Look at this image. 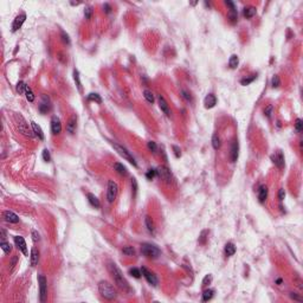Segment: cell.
I'll return each mask as SVG.
<instances>
[{"label": "cell", "instance_id": "cell-1", "mask_svg": "<svg viewBox=\"0 0 303 303\" xmlns=\"http://www.w3.org/2000/svg\"><path fill=\"white\" fill-rule=\"evenodd\" d=\"M108 269H109V271H110L113 278L115 281V283L117 284V287H118L121 290H123V291H128V290H129V284H128L127 280L123 277L121 270L117 268L116 264H115V263H109Z\"/></svg>", "mask_w": 303, "mask_h": 303}, {"label": "cell", "instance_id": "cell-2", "mask_svg": "<svg viewBox=\"0 0 303 303\" xmlns=\"http://www.w3.org/2000/svg\"><path fill=\"white\" fill-rule=\"evenodd\" d=\"M98 291H100L101 296H102L103 299L108 300V301L115 300L117 296L116 290L114 289V287H113L109 282H107V281H101V282L98 283Z\"/></svg>", "mask_w": 303, "mask_h": 303}, {"label": "cell", "instance_id": "cell-3", "mask_svg": "<svg viewBox=\"0 0 303 303\" xmlns=\"http://www.w3.org/2000/svg\"><path fill=\"white\" fill-rule=\"evenodd\" d=\"M141 254L148 258H156L161 255V250L155 245L144 243L141 245Z\"/></svg>", "mask_w": 303, "mask_h": 303}, {"label": "cell", "instance_id": "cell-4", "mask_svg": "<svg viewBox=\"0 0 303 303\" xmlns=\"http://www.w3.org/2000/svg\"><path fill=\"white\" fill-rule=\"evenodd\" d=\"M118 193V185L114 180H109L108 183V191H107V199L109 203H114Z\"/></svg>", "mask_w": 303, "mask_h": 303}, {"label": "cell", "instance_id": "cell-5", "mask_svg": "<svg viewBox=\"0 0 303 303\" xmlns=\"http://www.w3.org/2000/svg\"><path fill=\"white\" fill-rule=\"evenodd\" d=\"M38 284H39V294H40V302H45L47 295V281L44 275L38 276Z\"/></svg>", "mask_w": 303, "mask_h": 303}, {"label": "cell", "instance_id": "cell-6", "mask_svg": "<svg viewBox=\"0 0 303 303\" xmlns=\"http://www.w3.org/2000/svg\"><path fill=\"white\" fill-rule=\"evenodd\" d=\"M113 146H114V148L116 149V152L121 155V156H123L126 160H128L129 162L130 163H133V166H138V163H136V161H135V159L130 155V153L124 148V147H122V146H120V144H117V143H113Z\"/></svg>", "mask_w": 303, "mask_h": 303}, {"label": "cell", "instance_id": "cell-7", "mask_svg": "<svg viewBox=\"0 0 303 303\" xmlns=\"http://www.w3.org/2000/svg\"><path fill=\"white\" fill-rule=\"evenodd\" d=\"M141 274L143 275V277L147 280V282H148L149 284H152V285H156V284L159 283V280H158L156 275H155L154 272L149 271L148 269H146L144 266H142V269H141Z\"/></svg>", "mask_w": 303, "mask_h": 303}, {"label": "cell", "instance_id": "cell-8", "mask_svg": "<svg viewBox=\"0 0 303 303\" xmlns=\"http://www.w3.org/2000/svg\"><path fill=\"white\" fill-rule=\"evenodd\" d=\"M19 120H20V122L18 123V128H19V132L24 134L25 136H28V138H33V130H31L30 129V127H28V124L26 123V121L24 120L22 116H19Z\"/></svg>", "mask_w": 303, "mask_h": 303}, {"label": "cell", "instance_id": "cell-9", "mask_svg": "<svg viewBox=\"0 0 303 303\" xmlns=\"http://www.w3.org/2000/svg\"><path fill=\"white\" fill-rule=\"evenodd\" d=\"M156 175H159L163 181H166V183H171V181H172V173H171V171H169L167 167H165V166H161V167H159V168L156 169Z\"/></svg>", "mask_w": 303, "mask_h": 303}, {"label": "cell", "instance_id": "cell-10", "mask_svg": "<svg viewBox=\"0 0 303 303\" xmlns=\"http://www.w3.org/2000/svg\"><path fill=\"white\" fill-rule=\"evenodd\" d=\"M51 132L53 135H59L62 132V123L57 116H53L51 118Z\"/></svg>", "mask_w": 303, "mask_h": 303}, {"label": "cell", "instance_id": "cell-11", "mask_svg": "<svg viewBox=\"0 0 303 303\" xmlns=\"http://www.w3.org/2000/svg\"><path fill=\"white\" fill-rule=\"evenodd\" d=\"M25 19H26V14H25L24 12L23 13H20V14H18V16L16 17L13 24H12V31H13V32L18 31V30L23 26V24L25 23Z\"/></svg>", "mask_w": 303, "mask_h": 303}, {"label": "cell", "instance_id": "cell-12", "mask_svg": "<svg viewBox=\"0 0 303 303\" xmlns=\"http://www.w3.org/2000/svg\"><path fill=\"white\" fill-rule=\"evenodd\" d=\"M271 160H272V162L275 163L278 168H283L284 167V156H283V154H282V152H277V153H275L274 155H271Z\"/></svg>", "mask_w": 303, "mask_h": 303}, {"label": "cell", "instance_id": "cell-13", "mask_svg": "<svg viewBox=\"0 0 303 303\" xmlns=\"http://www.w3.org/2000/svg\"><path fill=\"white\" fill-rule=\"evenodd\" d=\"M14 243H16V246L23 252L24 255H26L27 256V249H26V243H25V240H24L23 237H20V236H16L14 237Z\"/></svg>", "mask_w": 303, "mask_h": 303}, {"label": "cell", "instance_id": "cell-14", "mask_svg": "<svg viewBox=\"0 0 303 303\" xmlns=\"http://www.w3.org/2000/svg\"><path fill=\"white\" fill-rule=\"evenodd\" d=\"M4 218L8 223H13V224L19 223V217L14 212H12V211H5L4 212Z\"/></svg>", "mask_w": 303, "mask_h": 303}, {"label": "cell", "instance_id": "cell-15", "mask_svg": "<svg viewBox=\"0 0 303 303\" xmlns=\"http://www.w3.org/2000/svg\"><path fill=\"white\" fill-rule=\"evenodd\" d=\"M204 104H205V108H207V109L213 108L217 104V97L213 94H209L204 100Z\"/></svg>", "mask_w": 303, "mask_h": 303}, {"label": "cell", "instance_id": "cell-16", "mask_svg": "<svg viewBox=\"0 0 303 303\" xmlns=\"http://www.w3.org/2000/svg\"><path fill=\"white\" fill-rule=\"evenodd\" d=\"M76 127H77V117L75 116V115H72L71 118L69 120V122L67 123V130H68V133L73 134L76 132Z\"/></svg>", "mask_w": 303, "mask_h": 303}, {"label": "cell", "instance_id": "cell-17", "mask_svg": "<svg viewBox=\"0 0 303 303\" xmlns=\"http://www.w3.org/2000/svg\"><path fill=\"white\" fill-rule=\"evenodd\" d=\"M238 150H239L238 141L234 140L232 142V146H231V161L232 162H236L238 160Z\"/></svg>", "mask_w": 303, "mask_h": 303}, {"label": "cell", "instance_id": "cell-18", "mask_svg": "<svg viewBox=\"0 0 303 303\" xmlns=\"http://www.w3.org/2000/svg\"><path fill=\"white\" fill-rule=\"evenodd\" d=\"M50 108H51V105H50L49 97L44 95V96H43V101H42V103L39 104V110H40V113L45 114V113H47V111L50 110Z\"/></svg>", "mask_w": 303, "mask_h": 303}, {"label": "cell", "instance_id": "cell-19", "mask_svg": "<svg viewBox=\"0 0 303 303\" xmlns=\"http://www.w3.org/2000/svg\"><path fill=\"white\" fill-rule=\"evenodd\" d=\"M159 105H160V108H161V110H162L163 113L167 115V116H171V110H169V107H168V104H167V102H166V100L163 98V96H159Z\"/></svg>", "mask_w": 303, "mask_h": 303}, {"label": "cell", "instance_id": "cell-20", "mask_svg": "<svg viewBox=\"0 0 303 303\" xmlns=\"http://www.w3.org/2000/svg\"><path fill=\"white\" fill-rule=\"evenodd\" d=\"M268 198V187L266 186H260L259 187V191H258V199H259V203H264Z\"/></svg>", "mask_w": 303, "mask_h": 303}, {"label": "cell", "instance_id": "cell-21", "mask_svg": "<svg viewBox=\"0 0 303 303\" xmlns=\"http://www.w3.org/2000/svg\"><path fill=\"white\" fill-rule=\"evenodd\" d=\"M38 259H39V251L37 248H32L31 250V266H36L37 263H38Z\"/></svg>", "mask_w": 303, "mask_h": 303}, {"label": "cell", "instance_id": "cell-22", "mask_svg": "<svg viewBox=\"0 0 303 303\" xmlns=\"http://www.w3.org/2000/svg\"><path fill=\"white\" fill-rule=\"evenodd\" d=\"M31 126H32V130H33V133H34V135H37L38 136V139H40V140H44V134H43V130H42V128L36 123V122H31Z\"/></svg>", "mask_w": 303, "mask_h": 303}, {"label": "cell", "instance_id": "cell-23", "mask_svg": "<svg viewBox=\"0 0 303 303\" xmlns=\"http://www.w3.org/2000/svg\"><path fill=\"white\" fill-rule=\"evenodd\" d=\"M256 7H254V6H248V7H245L244 10H243V16L245 17V18H252L255 14H256Z\"/></svg>", "mask_w": 303, "mask_h": 303}, {"label": "cell", "instance_id": "cell-24", "mask_svg": "<svg viewBox=\"0 0 303 303\" xmlns=\"http://www.w3.org/2000/svg\"><path fill=\"white\" fill-rule=\"evenodd\" d=\"M88 200H89V203H90V205L94 206L95 209H98L100 206H101V204H100V200L97 199V197L93 194V193H88Z\"/></svg>", "mask_w": 303, "mask_h": 303}, {"label": "cell", "instance_id": "cell-25", "mask_svg": "<svg viewBox=\"0 0 303 303\" xmlns=\"http://www.w3.org/2000/svg\"><path fill=\"white\" fill-rule=\"evenodd\" d=\"M236 254V246H234V244L232 243H227L226 245H225V255L227 257L230 256H233Z\"/></svg>", "mask_w": 303, "mask_h": 303}, {"label": "cell", "instance_id": "cell-26", "mask_svg": "<svg viewBox=\"0 0 303 303\" xmlns=\"http://www.w3.org/2000/svg\"><path fill=\"white\" fill-rule=\"evenodd\" d=\"M114 168H115V171H116L117 173H118V174H121V175H127V174H128L127 168H126L122 163H120V162L114 163Z\"/></svg>", "mask_w": 303, "mask_h": 303}, {"label": "cell", "instance_id": "cell-27", "mask_svg": "<svg viewBox=\"0 0 303 303\" xmlns=\"http://www.w3.org/2000/svg\"><path fill=\"white\" fill-rule=\"evenodd\" d=\"M238 64H239V58H238V56H237V55H232V56L230 57V61H229V67H230L231 69H236V68L238 67Z\"/></svg>", "mask_w": 303, "mask_h": 303}, {"label": "cell", "instance_id": "cell-28", "mask_svg": "<svg viewBox=\"0 0 303 303\" xmlns=\"http://www.w3.org/2000/svg\"><path fill=\"white\" fill-rule=\"evenodd\" d=\"M213 294H214V290H213V289H206V290H204V293H203V301H204V302L210 301L211 299L213 297Z\"/></svg>", "mask_w": 303, "mask_h": 303}, {"label": "cell", "instance_id": "cell-29", "mask_svg": "<svg viewBox=\"0 0 303 303\" xmlns=\"http://www.w3.org/2000/svg\"><path fill=\"white\" fill-rule=\"evenodd\" d=\"M144 224H146V226H147V230L149 231V232H154V223H153V220H152V218L150 217H146V219H144Z\"/></svg>", "mask_w": 303, "mask_h": 303}, {"label": "cell", "instance_id": "cell-30", "mask_svg": "<svg viewBox=\"0 0 303 303\" xmlns=\"http://www.w3.org/2000/svg\"><path fill=\"white\" fill-rule=\"evenodd\" d=\"M212 146H213V148H214V149H219V148H220V146H221L220 138H219L217 134H214V135L212 136Z\"/></svg>", "mask_w": 303, "mask_h": 303}, {"label": "cell", "instance_id": "cell-31", "mask_svg": "<svg viewBox=\"0 0 303 303\" xmlns=\"http://www.w3.org/2000/svg\"><path fill=\"white\" fill-rule=\"evenodd\" d=\"M0 246H1V249H2V251H4L5 254H10V252L12 251V245H11L10 243L5 242V240H2V242L0 243Z\"/></svg>", "mask_w": 303, "mask_h": 303}, {"label": "cell", "instance_id": "cell-32", "mask_svg": "<svg viewBox=\"0 0 303 303\" xmlns=\"http://www.w3.org/2000/svg\"><path fill=\"white\" fill-rule=\"evenodd\" d=\"M73 79H75V83L78 88V91H82V84H81V79H79V72L77 70H73Z\"/></svg>", "mask_w": 303, "mask_h": 303}, {"label": "cell", "instance_id": "cell-33", "mask_svg": "<svg viewBox=\"0 0 303 303\" xmlns=\"http://www.w3.org/2000/svg\"><path fill=\"white\" fill-rule=\"evenodd\" d=\"M25 96H26V100H27L28 102H33V101H34V95H33L32 90H31V88H30L28 85H26V89H25Z\"/></svg>", "mask_w": 303, "mask_h": 303}, {"label": "cell", "instance_id": "cell-34", "mask_svg": "<svg viewBox=\"0 0 303 303\" xmlns=\"http://www.w3.org/2000/svg\"><path fill=\"white\" fill-rule=\"evenodd\" d=\"M143 96H144V98L147 100V102L154 103V95H153V93H152L150 90H148V89L143 90Z\"/></svg>", "mask_w": 303, "mask_h": 303}, {"label": "cell", "instance_id": "cell-35", "mask_svg": "<svg viewBox=\"0 0 303 303\" xmlns=\"http://www.w3.org/2000/svg\"><path fill=\"white\" fill-rule=\"evenodd\" d=\"M88 100H89V101H94V102H96V103H101V102H102L101 96H100L98 94H95V93L89 94V95H88Z\"/></svg>", "mask_w": 303, "mask_h": 303}, {"label": "cell", "instance_id": "cell-36", "mask_svg": "<svg viewBox=\"0 0 303 303\" xmlns=\"http://www.w3.org/2000/svg\"><path fill=\"white\" fill-rule=\"evenodd\" d=\"M122 252H123L124 255H127V256H134L135 250H134L133 246H124V248L122 249Z\"/></svg>", "mask_w": 303, "mask_h": 303}, {"label": "cell", "instance_id": "cell-37", "mask_svg": "<svg viewBox=\"0 0 303 303\" xmlns=\"http://www.w3.org/2000/svg\"><path fill=\"white\" fill-rule=\"evenodd\" d=\"M229 19L232 24H234L238 19V14H237V10H230V13H229Z\"/></svg>", "mask_w": 303, "mask_h": 303}, {"label": "cell", "instance_id": "cell-38", "mask_svg": "<svg viewBox=\"0 0 303 303\" xmlns=\"http://www.w3.org/2000/svg\"><path fill=\"white\" fill-rule=\"evenodd\" d=\"M257 78V75H252L251 77H249V78H244V79H242L240 81V84L242 85H249L251 82H254L255 79Z\"/></svg>", "mask_w": 303, "mask_h": 303}, {"label": "cell", "instance_id": "cell-39", "mask_svg": "<svg viewBox=\"0 0 303 303\" xmlns=\"http://www.w3.org/2000/svg\"><path fill=\"white\" fill-rule=\"evenodd\" d=\"M129 274H130L133 277H135V278H140L141 277V270L140 269H138V268H132V269L129 270Z\"/></svg>", "mask_w": 303, "mask_h": 303}, {"label": "cell", "instance_id": "cell-40", "mask_svg": "<svg viewBox=\"0 0 303 303\" xmlns=\"http://www.w3.org/2000/svg\"><path fill=\"white\" fill-rule=\"evenodd\" d=\"M25 89H26V84L24 83L23 81L18 82V84H17V91L19 94H25Z\"/></svg>", "mask_w": 303, "mask_h": 303}, {"label": "cell", "instance_id": "cell-41", "mask_svg": "<svg viewBox=\"0 0 303 303\" xmlns=\"http://www.w3.org/2000/svg\"><path fill=\"white\" fill-rule=\"evenodd\" d=\"M209 234V231L207 230H204V231H201L200 233V237H199V243L200 244H205V242H206V236Z\"/></svg>", "mask_w": 303, "mask_h": 303}, {"label": "cell", "instance_id": "cell-42", "mask_svg": "<svg viewBox=\"0 0 303 303\" xmlns=\"http://www.w3.org/2000/svg\"><path fill=\"white\" fill-rule=\"evenodd\" d=\"M147 147H148V149H149L150 152H153V153H155V152L158 150V146H156V143H155L154 141H149V142L147 143Z\"/></svg>", "mask_w": 303, "mask_h": 303}, {"label": "cell", "instance_id": "cell-43", "mask_svg": "<svg viewBox=\"0 0 303 303\" xmlns=\"http://www.w3.org/2000/svg\"><path fill=\"white\" fill-rule=\"evenodd\" d=\"M303 128V121L301 118H297L296 121H295V129H296V132H301Z\"/></svg>", "mask_w": 303, "mask_h": 303}, {"label": "cell", "instance_id": "cell-44", "mask_svg": "<svg viewBox=\"0 0 303 303\" xmlns=\"http://www.w3.org/2000/svg\"><path fill=\"white\" fill-rule=\"evenodd\" d=\"M181 96H183V98H185L187 102H192V96H191V94L186 91V90H181Z\"/></svg>", "mask_w": 303, "mask_h": 303}, {"label": "cell", "instance_id": "cell-45", "mask_svg": "<svg viewBox=\"0 0 303 303\" xmlns=\"http://www.w3.org/2000/svg\"><path fill=\"white\" fill-rule=\"evenodd\" d=\"M211 282H212V275H206L205 277H204V280L201 282V285L203 287H206V285H209Z\"/></svg>", "mask_w": 303, "mask_h": 303}, {"label": "cell", "instance_id": "cell-46", "mask_svg": "<svg viewBox=\"0 0 303 303\" xmlns=\"http://www.w3.org/2000/svg\"><path fill=\"white\" fill-rule=\"evenodd\" d=\"M271 84H272V88H278L281 84L280 77H278V76H274V78H272V81H271Z\"/></svg>", "mask_w": 303, "mask_h": 303}, {"label": "cell", "instance_id": "cell-47", "mask_svg": "<svg viewBox=\"0 0 303 303\" xmlns=\"http://www.w3.org/2000/svg\"><path fill=\"white\" fill-rule=\"evenodd\" d=\"M43 159H44V161H46V162H50V161H51V155H50V152H49L47 149H44V150H43Z\"/></svg>", "mask_w": 303, "mask_h": 303}, {"label": "cell", "instance_id": "cell-48", "mask_svg": "<svg viewBox=\"0 0 303 303\" xmlns=\"http://www.w3.org/2000/svg\"><path fill=\"white\" fill-rule=\"evenodd\" d=\"M156 175V169H148V172H147V174H146V177L148 178V179H153L154 177Z\"/></svg>", "mask_w": 303, "mask_h": 303}, {"label": "cell", "instance_id": "cell-49", "mask_svg": "<svg viewBox=\"0 0 303 303\" xmlns=\"http://www.w3.org/2000/svg\"><path fill=\"white\" fill-rule=\"evenodd\" d=\"M272 105H268L266 108H265V110H264V114H265V116L268 117V118H270L271 116V114H272Z\"/></svg>", "mask_w": 303, "mask_h": 303}, {"label": "cell", "instance_id": "cell-50", "mask_svg": "<svg viewBox=\"0 0 303 303\" xmlns=\"http://www.w3.org/2000/svg\"><path fill=\"white\" fill-rule=\"evenodd\" d=\"M91 14H93V10L91 7H87L84 10V16H85V19H90L91 18Z\"/></svg>", "mask_w": 303, "mask_h": 303}, {"label": "cell", "instance_id": "cell-51", "mask_svg": "<svg viewBox=\"0 0 303 303\" xmlns=\"http://www.w3.org/2000/svg\"><path fill=\"white\" fill-rule=\"evenodd\" d=\"M31 234H32V239H33V242H39L40 237H39V233H38V231L32 230V231H31Z\"/></svg>", "mask_w": 303, "mask_h": 303}, {"label": "cell", "instance_id": "cell-52", "mask_svg": "<svg viewBox=\"0 0 303 303\" xmlns=\"http://www.w3.org/2000/svg\"><path fill=\"white\" fill-rule=\"evenodd\" d=\"M132 188H133V192H134V195L136 194V191H138V183H136V179H132Z\"/></svg>", "mask_w": 303, "mask_h": 303}, {"label": "cell", "instance_id": "cell-53", "mask_svg": "<svg viewBox=\"0 0 303 303\" xmlns=\"http://www.w3.org/2000/svg\"><path fill=\"white\" fill-rule=\"evenodd\" d=\"M290 297L293 299V300H295V301H300V302H302L303 300H302V297H300L297 294H295V293H291L290 294Z\"/></svg>", "mask_w": 303, "mask_h": 303}, {"label": "cell", "instance_id": "cell-54", "mask_svg": "<svg viewBox=\"0 0 303 303\" xmlns=\"http://www.w3.org/2000/svg\"><path fill=\"white\" fill-rule=\"evenodd\" d=\"M173 149H174V154H175V156H177V158H179V156L181 155V150H180V148H179V147H177V146H173Z\"/></svg>", "mask_w": 303, "mask_h": 303}, {"label": "cell", "instance_id": "cell-55", "mask_svg": "<svg viewBox=\"0 0 303 303\" xmlns=\"http://www.w3.org/2000/svg\"><path fill=\"white\" fill-rule=\"evenodd\" d=\"M284 197H285V191L283 189V188H281L280 192H278V199H280L281 201L284 199Z\"/></svg>", "mask_w": 303, "mask_h": 303}, {"label": "cell", "instance_id": "cell-56", "mask_svg": "<svg viewBox=\"0 0 303 303\" xmlns=\"http://www.w3.org/2000/svg\"><path fill=\"white\" fill-rule=\"evenodd\" d=\"M62 37H63V40L67 43V44H70V39H69V36L65 34L64 32H62Z\"/></svg>", "mask_w": 303, "mask_h": 303}, {"label": "cell", "instance_id": "cell-57", "mask_svg": "<svg viewBox=\"0 0 303 303\" xmlns=\"http://www.w3.org/2000/svg\"><path fill=\"white\" fill-rule=\"evenodd\" d=\"M103 10H104V12H105V13H109V12L111 11V8H110L109 4H104V6H103Z\"/></svg>", "mask_w": 303, "mask_h": 303}, {"label": "cell", "instance_id": "cell-58", "mask_svg": "<svg viewBox=\"0 0 303 303\" xmlns=\"http://www.w3.org/2000/svg\"><path fill=\"white\" fill-rule=\"evenodd\" d=\"M1 238H2V239H5V238H6V232H5V230H4V229H1Z\"/></svg>", "mask_w": 303, "mask_h": 303}]
</instances>
